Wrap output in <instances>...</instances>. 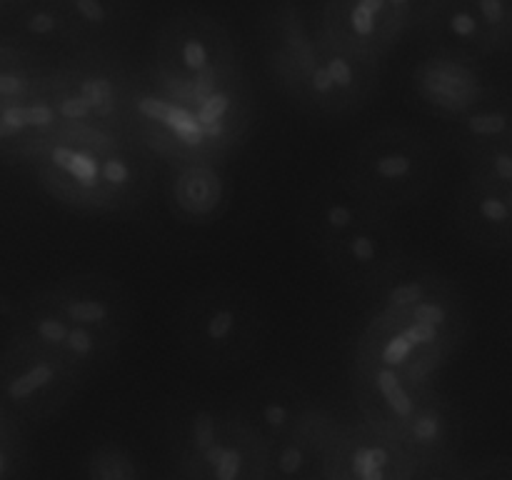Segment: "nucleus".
Masks as SVG:
<instances>
[{
    "mask_svg": "<svg viewBox=\"0 0 512 480\" xmlns=\"http://www.w3.org/2000/svg\"><path fill=\"white\" fill-rule=\"evenodd\" d=\"M463 338L465 308L455 283L408 258L373 293L353 363L385 365L410 378L433 380Z\"/></svg>",
    "mask_w": 512,
    "mask_h": 480,
    "instance_id": "f257e3e1",
    "label": "nucleus"
},
{
    "mask_svg": "<svg viewBox=\"0 0 512 480\" xmlns=\"http://www.w3.org/2000/svg\"><path fill=\"white\" fill-rule=\"evenodd\" d=\"M238 78H243L238 45L218 18L183 10L160 25L150 68V85L160 95L188 100Z\"/></svg>",
    "mask_w": 512,
    "mask_h": 480,
    "instance_id": "f03ea898",
    "label": "nucleus"
},
{
    "mask_svg": "<svg viewBox=\"0 0 512 480\" xmlns=\"http://www.w3.org/2000/svg\"><path fill=\"white\" fill-rule=\"evenodd\" d=\"M138 78L110 48L70 53L45 75V93L60 125L133 135Z\"/></svg>",
    "mask_w": 512,
    "mask_h": 480,
    "instance_id": "7ed1b4c3",
    "label": "nucleus"
},
{
    "mask_svg": "<svg viewBox=\"0 0 512 480\" xmlns=\"http://www.w3.org/2000/svg\"><path fill=\"white\" fill-rule=\"evenodd\" d=\"M438 148L410 125H380L350 153L345 178L385 213L418 203L438 178Z\"/></svg>",
    "mask_w": 512,
    "mask_h": 480,
    "instance_id": "20e7f679",
    "label": "nucleus"
},
{
    "mask_svg": "<svg viewBox=\"0 0 512 480\" xmlns=\"http://www.w3.org/2000/svg\"><path fill=\"white\" fill-rule=\"evenodd\" d=\"M263 308L240 285H205L178 313V340L188 358L208 368H238L263 340Z\"/></svg>",
    "mask_w": 512,
    "mask_h": 480,
    "instance_id": "39448f33",
    "label": "nucleus"
},
{
    "mask_svg": "<svg viewBox=\"0 0 512 480\" xmlns=\"http://www.w3.org/2000/svg\"><path fill=\"white\" fill-rule=\"evenodd\" d=\"M88 378L53 350L8 340L0 350V413L15 423L43 418L58 410Z\"/></svg>",
    "mask_w": 512,
    "mask_h": 480,
    "instance_id": "423d86ee",
    "label": "nucleus"
},
{
    "mask_svg": "<svg viewBox=\"0 0 512 480\" xmlns=\"http://www.w3.org/2000/svg\"><path fill=\"white\" fill-rule=\"evenodd\" d=\"M315 55L300 90L298 108L318 118H345L368 103L378 90L380 63L358 58L315 30Z\"/></svg>",
    "mask_w": 512,
    "mask_h": 480,
    "instance_id": "0eeeda50",
    "label": "nucleus"
},
{
    "mask_svg": "<svg viewBox=\"0 0 512 480\" xmlns=\"http://www.w3.org/2000/svg\"><path fill=\"white\" fill-rule=\"evenodd\" d=\"M30 295L70 325L100 330L120 340L130 333L133 298L120 280L105 273L65 275Z\"/></svg>",
    "mask_w": 512,
    "mask_h": 480,
    "instance_id": "6e6552de",
    "label": "nucleus"
},
{
    "mask_svg": "<svg viewBox=\"0 0 512 480\" xmlns=\"http://www.w3.org/2000/svg\"><path fill=\"white\" fill-rule=\"evenodd\" d=\"M315 250L340 283L368 295L408 260L390 215L370 220Z\"/></svg>",
    "mask_w": 512,
    "mask_h": 480,
    "instance_id": "1a4fd4ad",
    "label": "nucleus"
},
{
    "mask_svg": "<svg viewBox=\"0 0 512 480\" xmlns=\"http://www.w3.org/2000/svg\"><path fill=\"white\" fill-rule=\"evenodd\" d=\"M260 53L275 88L298 103L315 55V33L300 0H268L258 20Z\"/></svg>",
    "mask_w": 512,
    "mask_h": 480,
    "instance_id": "9d476101",
    "label": "nucleus"
},
{
    "mask_svg": "<svg viewBox=\"0 0 512 480\" xmlns=\"http://www.w3.org/2000/svg\"><path fill=\"white\" fill-rule=\"evenodd\" d=\"M315 30L348 53L380 65L403 40L388 0H323Z\"/></svg>",
    "mask_w": 512,
    "mask_h": 480,
    "instance_id": "9b49d317",
    "label": "nucleus"
},
{
    "mask_svg": "<svg viewBox=\"0 0 512 480\" xmlns=\"http://www.w3.org/2000/svg\"><path fill=\"white\" fill-rule=\"evenodd\" d=\"M188 460L208 480H245L250 463L258 460L255 435L240 418L198 408L188 418Z\"/></svg>",
    "mask_w": 512,
    "mask_h": 480,
    "instance_id": "f8f14e48",
    "label": "nucleus"
},
{
    "mask_svg": "<svg viewBox=\"0 0 512 480\" xmlns=\"http://www.w3.org/2000/svg\"><path fill=\"white\" fill-rule=\"evenodd\" d=\"M413 88L435 115L453 120L455 115L478 103L493 85L483 78L478 60H465L433 50L428 58L415 65Z\"/></svg>",
    "mask_w": 512,
    "mask_h": 480,
    "instance_id": "ddd939ff",
    "label": "nucleus"
},
{
    "mask_svg": "<svg viewBox=\"0 0 512 480\" xmlns=\"http://www.w3.org/2000/svg\"><path fill=\"white\" fill-rule=\"evenodd\" d=\"M453 220L473 248L505 253L512 235V188L463 178L455 195Z\"/></svg>",
    "mask_w": 512,
    "mask_h": 480,
    "instance_id": "4468645a",
    "label": "nucleus"
},
{
    "mask_svg": "<svg viewBox=\"0 0 512 480\" xmlns=\"http://www.w3.org/2000/svg\"><path fill=\"white\" fill-rule=\"evenodd\" d=\"M385 210L370 203L345 175L328 178L313 190L305 205V228L313 248L330 243L360 225L383 218Z\"/></svg>",
    "mask_w": 512,
    "mask_h": 480,
    "instance_id": "2eb2a0df",
    "label": "nucleus"
},
{
    "mask_svg": "<svg viewBox=\"0 0 512 480\" xmlns=\"http://www.w3.org/2000/svg\"><path fill=\"white\" fill-rule=\"evenodd\" d=\"M415 30L438 53L458 55L478 63L498 55L470 0H430Z\"/></svg>",
    "mask_w": 512,
    "mask_h": 480,
    "instance_id": "dca6fc26",
    "label": "nucleus"
},
{
    "mask_svg": "<svg viewBox=\"0 0 512 480\" xmlns=\"http://www.w3.org/2000/svg\"><path fill=\"white\" fill-rule=\"evenodd\" d=\"M353 375L365 408L375 415L380 428L395 430V433L415 413L425 390L433 385V380L410 378L400 370L370 363H353Z\"/></svg>",
    "mask_w": 512,
    "mask_h": 480,
    "instance_id": "f3484780",
    "label": "nucleus"
},
{
    "mask_svg": "<svg viewBox=\"0 0 512 480\" xmlns=\"http://www.w3.org/2000/svg\"><path fill=\"white\" fill-rule=\"evenodd\" d=\"M8 40L30 53L85 50L80 35L75 33L73 23L58 0H25V3L8 8Z\"/></svg>",
    "mask_w": 512,
    "mask_h": 480,
    "instance_id": "a211bd4d",
    "label": "nucleus"
},
{
    "mask_svg": "<svg viewBox=\"0 0 512 480\" xmlns=\"http://www.w3.org/2000/svg\"><path fill=\"white\" fill-rule=\"evenodd\" d=\"M448 138L463 153V158L480 150L512 145V105L508 90L493 85L478 103L448 120Z\"/></svg>",
    "mask_w": 512,
    "mask_h": 480,
    "instance_id": "6ab92c4d",
    "label": "nucleus"
},
{
    "mask_svg": "<svg viewBox=\"0 0 512 480\" xmlns=\"http://www.w3.org/2000/svg\"><path fill=\"white\" fill-rule=\"evenodd\" d=\"M228 183L213 160H188L175 165L170 178V208L185 223H208L225 208Z\"/></svg>",
    "mask_w": 512,
    "mask_h": 480,
    "instance_id": "aec40b11",
    "label": "nucleus"
},
{
    "mask_svg": "<svg viewBox=\"0 0 512 480\" xmlns=\"http://www.w3.org/2000/svg\"><path fill=\"white\" fill-rule=\"evenodd\" d=\"M85 50L113 48L133 23V0H58Z\"/></svg>",
    "mask_w": 512,
    "mask_h": 480,
    "instance_id": "412c9836",
    "label": "nucleus"
},
{
    "mask_svg": "<svg viewBox=\"0 0 512 480\" xmlns=\"http://www.w3.org/2000/svg\"><path fill=\"white\" fill-rule=\"evenodd\" d=\"M253 413L260 428L270 438L278 440L298 428L303 415L308 413V405H305V395L298 385L288 383V380H270L255 393Z\"/></svg>",
    "mask_w": 512,
    "mask_h": 480,
    "instance_id": "4be33fe9",
    "label": "nucleus"
},
{
    "mask_svg": "<svg viewBox=\"0 0 512 480\" xmlns=\"http://www.w3.org/2000/svg\"><path fill=\"white\" fill-rule=\"evenodd\" d=\"M450 430H453V420H450L448 403L440 398L435 385H430L415 413L398 430V435L408 448L430 453V450L443 448L445 440L450 438Z\"/></svg>",
    "mask_w": 512,
    "mask_h": 480,
    "instance_id": "5701e85b",
    "label": "nucleus"
},
{
    "mask_svg": "<svg viewBox=\"0 0 512 480\" xmlns=\"http://www.w3.org/2000/svg\"><path fill=\"white\" fill-rule=\"evenodd\" d=\"M45 75L48 70L40 68L35 53L3 40L0 43V108L38 93L45 83Z\"/></svg>",
    "mask_w": 512,
    "mask_h": 480,
    "instance_id": "b1692460",
    "label": "nucleus"
},
{
    "mask_svg": "<svg viewBox=\"0 0 512 480\" xmlns=\"http://www.w3.org/2000/svg\"><path fill=\"white\" fill-rule=\"evenodd\" d=\"M398 455L390 440L383 435H368L350 443L345 465H348L350 480H390Z\"/></svg>",
    "mask_w": 512,
    "mask_h": 480,
    "instance_id": "393cba45",
    "label": "nucleus"
},
{
    "mask_svg": "<svg viewBox=\"0 0 512 480\" xmlns=\"http://www.w3.org/2000/svg\"><path fill=\"white\" fill-rule=\"evenodd\" d=\"M465 160V178L512 188V145L480 150Z\"/></svg>",
    "mask_w": 512,
    "mask_h": 480,
    "instance_id": "a878e982",
    "label": "nucleus"
},
{
    "mask_svg": "<svg viewBox=\"0 0 512 480\" xmlns=\"http://www.w3.org/2000/svg\"><path fill=\"white\" fill-rule=\"evenodd\" d=\"M495 53H508L512 38V0H470Z\"/></svg>",
    "mask_w": 512,
    "mask_h": 480,
    "instance_id": "bb28decb",
    "label": "nucleus"
},
{
    "mask_svg": "<svg viewBox=\"0 0 512 480\" xmlns=\"http://www.w3.org/2000/svg\"><path fill=\"white\" fill-rule=\"evenodd\" d=\"M313 463V450L310 440L295 428L288 440H278V448L273 453V468L280 478H300Z\"/></svg>",
    "mask_w": 512,
    "mask_h": 480,
    "instance_id": "cd10ccee",
    "label": "nucleus"
},
{
    "mask_svg": "<svg viewBox=\"0 0 512 480\" xmlns=\"http://www.w3.org/2000/svg\"><path fill=\"white\" fill-rule=\"evenodd\" d=\"M90 480H138V470L120 445L95 450L88 465Z\"/></svg>",
    "mask_w": 512,
    "mask_h": 480,
    "instance_id": "c85d7f7f",
    "label": "nucleus"
},
{
    "mask_svg": "<svg viewBox=\"0 0 512 480\" xmlns=\"http://www.w3.org/2000/svg\"><path fill=\"white\" fill-rule=\"evenodd\" d=\"M23 465V443L18 423L0 413V480H18Z\"/></svg>",
    "mask_w": 512,
    "mask_h": 480,
    "instance_id": "c756f323",
    "label": "nucleus"
},
{
    "mask_svg": "<svg viewBox=\"0 0 512 480\" xmlns=\"http://www.w3.org/2000/svg\"><path fill=\"white\" fill-rule=\"evenodd\" d=\"M390 13H393L395 28L400 30V35H408L410 30H415V25L420 23L423 13L428 10L430 0H388Z\"/></svg>",
    "mask_w": 512,
    "mask_h": 480,
    "instance_id": "7c9ffc66",
    "label": "nucleus"
},
{
    "mask_svg": "<svg viewBox=\"0 0 512 480\" xmlns=\"http://www.w3.org/2000/svg\"><path fill=\"white\" fill-rule=\"evenodd\" d=\"M423 480H458V475L450 473V470L445 468H430L428 473L423 475Z\"/></svg>",
    "mask_w": 512,
    "mask_h": 480,
    "instance_id": "2f4dec72",
    "label": "nucleus"
},
{
    "mask_svg": "<svg viewBox=\"0 0 512 480\" xmlns=\"http://www.w3.org/2000/svg\"><path fill=\"white\" fill-rule=\"evenodd\" d=\"M18 3H25V0H3L5 10H8V8H13V5H18Z\"/></svg>",
    "mask_w": 512,
    "mask_h": 480,
    "instance_id": "473e14b6",
    "label": "nucleus"
},
{
    "mask_svg": "<svg viewBox=\"0 0 512 480\" xmlns=\"http://www.w3.org/2000/svg\"><path fill=\"white\" fill-rule=\"evenodd\" d=\"M3 10H5V5H3V0H0V13H3Z\"/></svg>",
    "mask_w": 512,
    "mask_h": 480,
    "instance_id": "72a5a7b5",
    "label": "nucleus"
}]
</instances>
